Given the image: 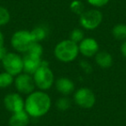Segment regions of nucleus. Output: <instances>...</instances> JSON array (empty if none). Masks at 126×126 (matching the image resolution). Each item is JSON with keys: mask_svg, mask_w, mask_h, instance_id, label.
<instances>
[{"mask_svg": "<svg viewBox=\"0 0 126 126\" xmlns=\"http://www.w3.org/2000/svg\"><path fill=\"white\" fill-rule=\"evenodd\" d=\"M51 98L47 93L42 91L33 92L25 100L24 109L29 116L40 117L49 111Z\"/></svg>", "mask_w": 126, "mask_h": 126, "instance_id": "1", "label": "nucleus"}, {"mask_svg": "<svg viewBox=\"0 0 126 126\" xmlns=\"http://www.w3.org/2000/svg\"><path fill=\"white\" fill-rule=\"evenodd\" d=\"M79 52L78 44L68 39L59 42L54 47V54L60 61L70 62L77 58Z\"/></svg>", "mask_w": 126, "mask_h": 126, "instance_id": "2", "label": "nucleus"}, {"mask_svg": "<svg viewBox=\"0 0 126 126\" xmlns=\"http://www.w3.org/2000/svg\"><path fill=\"white\" fill-rule=\"evenodd\" d=\"M11 42V46L15 50L20 53H26L29 51L35 41L30 31L18 30L13 34Z\"/></svg>", "mask_w": 126, "mask_h": 126, "instance_id": "3", "label": "nucleus"}, {"mask_svg": "<svg viewBox=\"0 0 126 126\" xmlns=\"http://www.w3.org/2000/svg\"><path fill=\"white\" fill-rule=\"evenodd\" d=\"M34 80L35 86L39 89L45 91L49 89L54 84V74L48 66L41 65V67L34 74Z\"/></svg>", "mask_w": 126, "mask_h": 126, "instance_id": "4", "label": "nucleus"}, {"mask_svg": "<svg viewBox=\"0 0 126 126\" xmlns=\"http://www.w3.org/2000/svg\"><path fill=\"white\" fill-rule=\"evenodd\" d=\"M2 64L5 72L13 76L19 75L23 71V58L15 53H7L3 58Z\"/></svg>", "mask_w": 126, "mask_h": 126, "instance_id": "5", "label": "nucleus"}, {"mask_svg": "<svg viewBox=\"0 0 126 126\" xmlns=\"http://www.w3.org/2000/svg\"><path fill=\"white\" fill-rule=\"evenodd\" d=\"M103 20V15L98 10H89L84 11L80 15L79 23L84 29L93 30L97 29L100 25Z\"/></svg>", "mask_w": 126, "mask_h": 126, "instance_id": "6", "label": "nucleus"}, {"mask_svg": "<svg viewBox=\"0 0 126 126\" xmlns=\"http://www.w3.org/2000/svg\"><path fill=\"white\" fill-rule=\"evenodd\" d=\"M74 99L76 105L84 109L92 108L96 102V98L93 92L86 87L78 89L74 93Z\"/></svg>", "mask_w": 126, "mask_h": 126, "instance_id": "7", "label": "nucleus"}, {"mask_svg": "<svg viewBox=\"0 0 126 126\" xmlns=\"http://www.w3.org/2000/svg\"><path fill=\"white\" fill-rule=\"evenodd\" d=\"M15 86L19 93L30 94L34 92L35 83L34 78L28 74H20L15 79Z\"/></svg>", "mask_w": 126, "mask_h": 126, "instance_id": "8", "label": "nucleus"}, {"mask_svg": "<svg viewBox=\"0 0 126 126\" xmlns=\"http://www.w3.org/2000/svg\"><path fill=\"white\" fill-rule=\"evenodd\" d=\"M4 104L9 111L15 113L24 109L25 102L23 101L21 95L18 93H10L4 97Z\"/></svg>", "mask_w": 126, "mask_h": 126, "instance_id": "9", "label": "nucleus"}, {"mask_svg": "<svg viewBox=\"0 0 126 126\" xmlns=\"http://www.w3.org/2000/svg\"><path fill=\"white\" fill-rule=\"evenodd\" d=\"M79 50L86 57L95 56L98 52V44L93 38H84L79 45Z\"/></svg>", "mask_w": 126, "mask_h": 126, "instance_id": "10", "label": "nucleus"}, {"mask_svg": "<svg viewBox=\"0 0 126 126\" xmlns=\"http://www.w3.org/2000/svg\"><path fill=\"white\" fill-rule=\"evenodd\" d=\"M23 71L25 74H34L35 71L42 65V59L38 56H35L33 54H27L23 58Z\"/></svg>", "mask_w": 126, "mask_h": 126, "instance_id": "11", "label": "nucleus"}, {"mask_svg": "<svg viewBox=\"0 0 126 126\" xmlns=\"http://www.w3.org/2000/svg\"><path fill=\"white\" fill-rule=\"evenodd\" d=\"M55 86L57 91L63 95H68L74 91V84L70 79L61 77L56 80Z\"/></svg>", "mask_w": 126, "mask_h": 126, "instance_id": "12", "label": "nucleus"}, {"mask_svg": "<svg viewBox=\"0 0 126 126\" xmlns=\"http://www.w3.org/2000/svg\"><path fill=\"white\" fill-rule=\"evenodd\" d=\"M30 123V116L25 110L12 113L9 120L10 126H27Z\"/></svg>", "mask_w": 126, "mask_h": 126, "instance_id": "13", "label": "nucleus"}, {"mask_svg": "<svg viewBox=\"0 0 126 126\" xmlns=\"http://www.w3.org/2000/svg\"><path fill=\"white\" fill-rule=\"evenodd\" d=\"M95 61L96 63L102 68H109L111 67L113 60L110 54L105 51L98 52L95 55Z\"/></svg>", "mask_w": 126, "mask_h": 126, "instance_id": "14", "label": "nucleus"}, {"mask_svg": "<svg viewBox=\"0 0 126 126\" xmlns=\"http://www.w3.org/2000/svg\"><path fill=\"white\" fill-rule=\"evenodd\" d=\"M112 35L117 40H126V24L119 23L115 25L112 29Z\"/></svg>", "mask_w": 126, "mask_h": 126, "instance_id": "15", "label": "nucleus"}, {"mask_svg": "<svg viewBox=\"0 0 126 126\" xmlns=\"http://www.w3.org/2000/svg\"><path fill=\"white\" fill-rule=\"evenodd\" d=\"M35 42H40L41 41L44 40L47 35V30L43 26H37L34 28L33 30L30 31Z\"/></svg>", "mask_w": 126, "mask_h": 126, "instance_id": "16", "label": "nucleus"}, {"mask_svg": "<svg viewBox=\"0 0 126 126\" xmlns=\"http://www.w3.org/2000/svg\"><path fill=\"white\" fill-rule=\"evenodd\" d=\"M14 81L13 75L4 72L0 74V88H6L10 86Z\"/></svg>", "mask_w": 126, "mask_h": 126, "instance_id": "17", "label": "nucleus"}, {"mask_svg": "<svg viewBox=\"0 0 126 126\" xmlns=\"http://www.w3.org/2000/svg\"><path fill=\"white\" fill-rule=\"evenodd\" d=\"M70 9L75 14L81 15L85 11V5L82 2H80L79 0H74L71 3Z\"/></svg>", "mask_w": 126, "mask_h": 126, "instance_id": "18", "label": "nucleus"}, {"mask_svg": "<svg viewBox=\"0 0 126 126\" xmlns=\"http://www.w3.org/2000/svg\"><path fill=\"white\" fill-rule=\"evenodd\" d=\"M69 39L78 44L84 39V32L80 29H74L70 33V38Z\"/></svg>", "mask_w": 126, "mask_h": 126, "instance_id": "19", "label": "nucleus"}, {"mask_svg": "<svg viewBox=\"0 0 126 126\" xmlns=\"http://www.w3.org/2000/svg\"><path fill=\"white\" fill-rule=\"evenodd\" d=\"M11 19V15L7 9L0 6V26L7 24Z\"/></svg>", "mask_w": 126, "mask_h": 126, "instance_id": "20", "label": "nucleus"}, {"mask_svg": "<svg viewBox=\"0 0 126 126\" xmlns=\"http://www.w3.org/2000/svg\"><path fill=\"white\" fill-rule=\"evenodd\" d=\"M56 106L61 111L67 110V109L70 108L71 106V101L67 98H61L56 102Z\"/></svg>", "mask_w": 126, "mask_h": 126, "instance_id": "21", "label": "nucleus"}, {"mask_svg": "<svg viewBox=\"0 0 126 126\" xmlns=\"http://www.w3.org/2000/svg\"><path fill=\"white\" fill-rule=\"evenodd\" d=\"M42 52H43V50H42V45H41L39 42H34L27 53H29V54H33V55H35V56L41 57L42 54Z\"/></svg>", "mask_w": 126, "mask_h": 126, "instance_id": "22", "label": "nucleus"}, {"mask_svg": "<svg viewBox=\"0 0 126 126\" xmlns=\"http://www.w3.org/2000/svg\"><path fill=\"white\" fill-rule=\"evenodd\" d=\"M86 1L88 2V4L94 7H103L108 4L110 0H86Z\"/></svg>", "mask_w": 126, "mask_h": 126, "instance_id": "23", "label": "nucleus"}, {"mask_svg": "<svg viewBox=\"0 0 126 126\" xmlns=\"http://www.w3.org/2000/svg\"><path fill=\"white\" fill-rule=\"evenodd\" d=\"M121 53L126 58V41H124L122 45H121Z\"/></svg>", "mask_w": 126, "mask_h": 126, "instance_id": "24", "label": "nucleus"}, {"mask_svg": "<svg viewBox=\"0 0 126 126\" xmlns=\"http://www.w3.org/2000/svg\"><path fill=\"white\" fill-rule=\"evenodd\" d=\"M4 35L1 31H0V50L3 48L4 47Z\"/></svg>", "mask_w": 126, "mask_h": 126, "instance_id": "25", "label": "nucleus"}]
</instances>
